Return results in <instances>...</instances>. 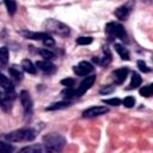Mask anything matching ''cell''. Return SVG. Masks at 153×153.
<instances>
[{
    "label": "cell",
    "mask_w": 153,
    "mask_h": 153,
    "mask_svg": "<svg viewBox=\"0 0 153 153\" xmlns=\"http://www.w3.org/2000/svg\"><path fill=\"white\" fill-rule=\"evenodd\" d=\"M43 29L45 30V32H50L61 37H66L71 33L69 26L56 19H45L43 23Z\"/></svg>",
    "instance_id": "6da1fadb"
},
{
    "label": "cell",
    "mask_w": 153,
    "mask_h": 153,
    "mask_svg": "<svg viewBox=\"0 0 153 153\" xmlns=\"http://www.w3.org/2000/svg\"><path fill=\"white\" fill-rule=\"evenodd\" d=\"M43 145L48 152H60L66 145V139L60 134L50 133L43 136Z\"/></svg>",
    "instance_id": "7a4b0ae2"
},
{
    "label": "cell",
    "mask_w": 153,
    "mask_h": 153,
    "mask_svg": "<svg viewBox=\"0 0 153 153\" xmlns=\"http://www.w3.org/2000/svg\"><path fill=\"white\" fill-rule=\"evenodd\" d=\"M36 137V131L30 128L18 129L14 131H11L4 136L5 140L10 142H22V141H32Z\"/></svg>",
    "instance_id": "3957f363"
},
{
    "label": "cell",
    "mask_w": 153,
    "mask_h": 153,
    "mask_svg": "<svg viewBox=\"0 0 153 153\" xmlns=\"http://www.w3.org/2000/svg\"><path fill=\"white\" fill-rule=\"evenodd\" d=\"M105 32L111 37H117L122 41H127V32L124 27L118 23H115V22L108 23L105 26Z\"/></svg>",
    "instance_id": "277c9868"
},
{
    "label": "cell",
    "mask_w": 153,
    "mask_h": 153,
    "mask_svg": "<svg viewBox=\"0 0 153 153\" xmlns=\"http://www.w3.org/2000/svg\"><path fill=\"white\" fill-rule=\"evenodd\" d=\"M19 99H20V103L23 105V110H24V114L26 116H30L31 115V111H32V99L30 97V93L27 91H22L19 93Z\"/></svg>",
    "instance_id": "5b68a950"
},
{
    "label": "cell",
    "mask_w": 153,
    "mask_h": 153,
    "mask_svg": "<svg viewBox=\"0 0 153 153\" xmlns=\"http://www.w3.org/2000/svg\"><path fill=\"white\" fill-rule=\"evenodd\" d=\"M94 81H96V75H88V76H86L80 82V85L78 86V88L75 90V97H79V96L84 94L88 88H91V86L93 85Z\"/></svg>",
    "instance_id": "8992f818"
},
{
    "label": "cell",
    "mask_w": 153,
    "mask_h": 153,
    "mask_svg": "<svg viewBox=\"0 0 153 153\" xmlns=\"http://www.w3.org/2000/svg\"><path fill=\"white\" fill-rule=\"evenodd\" d=\"M19 33L22 36H24L25 38L35 39V41H42V42L49 37H51L48 32H33V31H27V30H22V31H19Z\"/></svg>",
    "instance_id": "52a82bcc"
},
{
    "label": "cell",
    "mask_w": 153,
    "mask_h": 153,
    "mask_svg": "<svg viewBox=\"0 0 153 153\" xmlns=\"http://www.w3.org/2000/svg\"><path fill=\"white\" fill-rule=\"evenodd\" d=\"M93 71V66L87 62V61H81L78 66H74L73 67V72L76 74V75H80V76H84V75H87L88 73H91Z\"/></svg>",
    "instance_id": "ba28073f"
},
{
    "label": "cell",
    "mask_w": 153,
    "mask_h": 153,
    "mask_svg": "<svg viewBox=\"0 0 153 153\" xmlns=\"http://www.w3.org/2000/svg\"><path fill=\"white\" fill-rule=\"evenodd\" d=\"M108 111H109V109L106 106H91V108L82 111V117H86V118L96 117V116L106 114Z\"/></svg>",
    "instance_id": "9c48e42d"
},
{
    "label": "cell",
    "mask_w": 153,
    "mask_h": 153,
    "mask_svg": "<svg viewBox=\"0 0 153 153\" xmlns=\"http://www.w3.org/2000/svg\"><path fill=\"white\" fill-rule=\"evenodd\" d=\"M0 86H1V92L2 93H16L13 84L10 81V79L5 74L0 75Z\"/></svg>",
    "instance_id": "30bf717a"
},
{
    "label": "cell",
    "mask_w": 153,
    "mask_h": 153,
    "mask_svg": "<svg viewBox=\"0 0 153 153\" xmlns=\"http://www.w3.org/2000/svg\"><path fill=\"white\" fill-rule=\"evenodd\" d=\"M36 66H37L42 72H44L45 74H53V73L56 71L55 65H54V63H51L49 60L37 61V62H36Z\"/></svg>",
    "instance_id": "8fae6325"
},
{
    "label": "cell",
    "mask_w": 153,
    "mask_h": 153,
    "mask_svg": "<svg viewBox=\"0 0 153 153\" xmlns=\"http://www.w3.org/2000/svg\"><path fill=\"white\" fill-rule=\"evenodd\" d=\"M128 68L127 67H122V68H118V69H116L114 73H112V76H114V81H115V84H122L124 80H126V78H127V75H128Z\"/></svg>",
    "instance_id": "7c38bea8"
},
{
    "label": "cell",
    "mask_w": 153,
    "mask_h": 153,
    "mask_svg": "<svg viewBox=\"0 0 153 153\" xmlns=\"http://www.w3.org/2000/svg\"><path fill=\"white\" fill-rule=\"evenodd\" d=\"M130 8H131L130 5H122V6H120L118 8L115 10V16H116L120 20H124V19L129 16Z\"/></svg>",
    "instance_id": "4fadbf2b"
},
{
    "label": "cell",
    "mask_w": 153,
    "mask_h": 153,
    "mask_svg": "<svg viewBox=\"0 0 153 153\" xmlns=\"http://www.w3.org/2000/svg\"><path fill=\"white\" fill-rule=\"evenodd\" d=\"M20 152H26V153H45V152H48V149L44 147V145H31V146L23 147L20 149Z\"/></svg>",
    "instance_id": "5bb4252c"
},
{
    "label": "cell",
    "mask_w": 153,
    "mask_h": 153,
    "mask_svg": "<svg viewBox=\"0 0 153 153\" xmlns=\"http://www.w3.org/2000/svg\"><path fill=\"white\" fill-rule=\"evenodd\" d=\"M22 68H23V71H25L26 73H30V74H36L37 73V69H36L35 65L29 59H24L22 61Z\"/></svg>",
    "instance_id": "9a60e30c"
},
{
    "label": "cell",
    "mask_w": 153,
    "mask_h": 153,
    "mask_svg": "<svg viewBox=\"0 0 153 153\" xmlns=\"http://www.w3.org/2000/svg\"><path fill=\"white\" fill-rule=\"evenodd\" d=\"M115 50L117 51V54L121 56L122 60H126L128 61L130 57H129V51L127 48H124V45L120 44V43H115Z\"/></svg>",
    "instance_id": "2e32d148"
},
{
    "label": "cell",
    "mask_w": 153,
    "mask_h": 153,
    "mask_svg": "<svg viewBox=\"0 0 153 153\" xmlns=\"http://www.w3.org/2000/svg\"><path fill=\"white\" fill-rule=\"evenodd\" d=\"M8 73H10V75L16 80V81H20L22 79H23V72L19 69V67L18 66H16V65H13V66H11L10 68H8Z\"/></svg>",
    "instance_id": "e0dca14e"
},
{
    "label": "cell",
    "mask_w": 153,
    "mask_h": 153,
    "mask_svg": "<svg viewBox=\"0 0 153 153\" xmlns=\"http://www.w3.org/2000/svg\"><path fill=\"white\" fill-rule=\"evenodd\" d=\"M111 62V53L108 47H103V57H99V63L102 66H106Z\"/></svg>",
    "instance_id": "ac0fdd59"
},
{
    "label": "cell",
    "mask_w": 153,
    "mask_h": 153,
    "mask_svg": "<svg viewBox=\"0 0 153 153\" xmlns=\"http://www.w3.org/2000/svg\"><path fill=\"white\" fill-rule=\"evenodd\" d=\"M141 82H142L141 76H140L137 73H133V75H131V80H130V84L128 85L127 90H133V88H136V87H139V86L141 85Z\"/></svg>",
    "instance_id": "d6986e66"
},
{
    "label": "cell",
    "mask_w": 153,
    "mask_h": 153,
    "mask_svg": "<svg viewBox=\"0 0 153 153\" xmlns=\"http://www.w3.org/2000/svg\"><path fill=\"white\" fill-rule=\"evenodd\" d=\"M8 61V49L6 47H1L0 49V66L1 68H5Z\"/></svg>",
    "instance_id": "ffe728a7"
},
{
    "label": "cell",
    "mask_w": 153,
    "mask_h": 153,
    "mask_svg": "<svg viewBox=\"0 0 153 153\" xmlns=\"http://www.w3.org/2000/svg\"><path fill=\"white\" fill-rule=\"evenodd\" d=\"M69 105H71V103H69V102H57V103H53L51 105L47 106V108H45V110H48V111L60 110V109H66V108H68Z\"/></svg>",
    "instance_id": "44dd1931"
},
{
    "label": "cell",
    "mask_w": 153,
    "mask_h": 153,
    "mask_svg": "<svg viewBox=\"0 0 153 153\" xmlns=\"http://www.w3.org/2000/svg\"><path fill=\"white\" fill-rule=\"evenodd\" d=\"M4 4L8 11L10 14H14L16 11H17V4H16V0H4Z\"/></svg>",
    "instance_id": "7402d4cb"
},
{
    "label": "cell",
    "mask_w": 153,
    "mask_h": 153,
    "mask_svg": "<svg viewBox=\"0 0 153 153\" xmlns=\"http://www.w3.org/2000/svg\"><path fill=\"white\" fill-rule=\"evenodd\" d=\"M39 54H41V56L44 57L45 60H53V59L55 57V54H54L51 50H49L48 48H47V49H41V50H39Z\"/></svg>",
    "instance_id": "603a6c76"
},
{
    "label": "cell",
    "mask_w": 153,
    "mask_h": 153,
    "mask_svg": "<svg viewBox=\"0 0 153 153\" xmlns=\"http://www.w3.org/2000/svg\"><path fill=\"white\" fill-rule=\"evenodd\" d=\"M92 41H93V38H92V37L82 36V37L76 38V44H79V45H87V44H91V43H92Z\"/></svg>",
    "instance_id": "cb8c5ba5"
},
{
    "label": "cell",
    "mask_w": 153,
    "mask_h": 153,
    "mask_svg": "<svg viewBox=\"0 0 153 153\" xmlns=\"http://www.w3.org/2000/svg\"><path fill=\"white\" fill-rule=\"evenodd\" d=\"M0 151L1 153H10L13 151V147L5 141H0Z\"/></svg>",
    "instance_id": "d4e9b609"
},
{
    "label": "cell",
    "mask_w": 153,
    "mask_h": 153,
    "mask_svg": "<svg viewBox=\"0 0 153 153\" xmlns=\"http://www.w3.org/2000/svg\"><path fill=\"white\" fill-rule=\"evenodd\" d=\"M61 94L65 98H72V97H75V90L73 87H67L66 90L61 92Z\"/></svg>",
    "instance_id": "484cf974"
},
{
    "label": "cell",
    "mask_w": 153,
    "mask_h": 153,
    "mask_svg": "<svg viewBox=\"0 0 153 153\" xmlns=\"http://www.w3.org/2000/svg\"><path fill=\"white\" fill-rule=\"evenodd\" d=\"M122 103H123V105H124L126 108H133V106L135 105V98L131 97V96H128V97H126V98L122 100Z\"/></svg>",
    "instance_id": "4316f807"
},
{
    "label": "cell",
    "mask_w": 153,
    "mask_h": 153,
    "mask_svg": "<svg viewBox=\"0 0 153 153\" xmlns=\"http://www.w3.org/2000/svg\"><path fill=\"white\" fill-rule=\"evenodd\" d=\"M103 103L108 104V105H112V106H117L121 104V99L118 98H110V99H103Z\"/></svg>",
    "instance_id": "83f0119b"
},
{
    "label": "cell",
    "mask_w": 153,
    "mask_h": 153,
    "mask_svg": "<svg viewBox=\"0 0 153 153\" xmlns=\"http://www.w3.org/2000/svg\"><path fill=\"white\" fill-rule=\"evenodd\" d=\"M139 92H140V94H141L142 97H151V96H152V92H151L149 85H148V86H143V87H141Z\"/></svg>",
    "instance_id": "f1b7e54d"
},
{
    "label": "cell",
    "mask_w": 153,
    "mask_h": 153,
    "mask_svg": "<svg viewBox=\"0 0 153 153\" xmlns=\"http://www.w3.org/2000/svg\"><path fill=\"white\" fill-rule=\"evenodd\" d=\"M114 88H115V86H112V85H106V86H104V87H102V88L99 90V93H102V94H109V93H111V92L114 91Z\"/></svg>",
    "instance_id": "f546056e"
},
{
    "label": "cell",
    "mask_w": 153,
    "mask_h": 153,
    "mask_svg": "<svg viewBox=\"0 0 153 153\" xmlns=\"http://www.w3.org/2000/svg\"><path fill=\"white\" fill-rule=\"evenodd\" d=\"M137 67H139V69H140L141 72H143V73H148V72L151 71V69L147 67V65H146L142 60H139V61H137Z\"/></svg>",
    "instance_id": "4dcf8cb0"
},
{
    "label": "cell",
    "mask_w": 153,
    "mask_h": 153,
    "mask_svg": "<svg viewBox=\"0 0 153 153\" xmlns=\"http://www.w3.org/2000/svg\"><path fill=\"white\" fill-rule=\"evenodd\" d=\"M74 79H72V78H66V79H62L61 80V84L62 85H65L66 87H73L74 86Z\"/></svg>",
    "instance_id": "1f68e13d"
},
{
    "label": "cell",
    "mask_w": 153,
    "mask_h": 153,
    "mask_svg": "<svg viewBox=\"0 0 153 153\" xmlns=\"http://www.w3.org/2000/svg\"><path fill=\"white\" fill-rule=\"evenodd\" d=\"M43 43H44V45H47V47H53V45L55 44V41H54L51 37H49V38L44 39V41H43Z\"/></svg>",
    "instance_id": "d6a6232c"
},
{
    "label": "cell",
    "mask_w": 153,
    "mask_h": 153,
    "mask_svg": "<svg viewBox=\"0 0 153 153\" xmlns=\"http://www.w3.org/2000/svg\"><path fill=\"white\" fill-rule=\"evenodd\" d=\"M149 88H151V92H152V94H153V82L149 84Z\"/></svg>",
    "instance_id": "836d02e7"
},
{
    "label": "cell",
    "mask_w": 153,
    "mask_h": 153,
    "mask_svg": "<svg viewBox=\"0 0 153 153\" xmlns=\"http://www.w3.org/2000/svg\"><path fill=\"white\" fill-rule=\"evenodd\" d=\"M145 1H147V2H153V0H145Z\"/></svg>",
    "instance_id": "e575fe53"
}]
</instances>
